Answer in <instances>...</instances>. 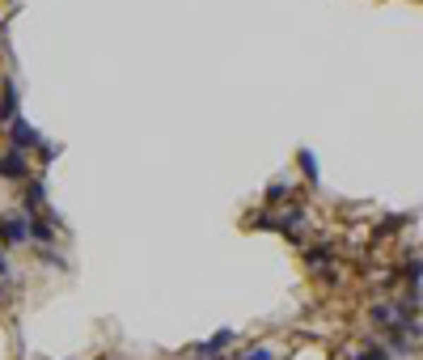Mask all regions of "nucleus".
<instances>
[{"mask_svg": "<svg viewBox=\"0 0 423 360\" xmlns=\"http://www.w3.org/2000/svg\"><path fill=\"white\" fill-rule=\"evenodd\" d=\"M21 242H30V212H4L0 216V246L13 250Z\"/></svg>", "mask_w": 423, "mask_h": 360, "instance_id": "obj_1", "label": "nucleus"}, {"mask_svg": "<svg viewBox=\"0 0 423 360\" xmlns=\"http://www.w3.org/2000/svg\"><path fill=\"white\" fill-rule=\"evenodd\" d=\"M0 178H8V182H25V178H30V157H25V149H13V144H8V153H0Z\"/></svg>", "mask_w": 423, "mask_h": 360, "instance_id": "obj_2", "label": "nucleus"}, {"mask_svg": "<svg viewBox=\"0 0 423 360\" xmlns=\"http://www.w3.org/2000/svg\"><path fill=\"white\" fill-rule=\"evenodd\" d=\"M4 127H8V144H13V149H25V153H30V149H38V144H42V136H38V132H34L21 115H13Z\"/></svg>", "mask_w": 423, "mask_h": 360, "instance_id": "obj_3", "label": "nucleus"}, {"mask_svg": "<svg viewBox=\"0 0 423 360\" xmlns=\"http://www.w3.org/2000/svg\"><path fill=\"white\" fill-rule=\"evenodd\" d=\"M55 233H59V216H30V242H38V246H51L55 242Z\"/></svg>", "mask_w": 423, "mask_h": 360, "instance_id": "obj_4", "label": "nucleus"}, {"mask_svg": "<svg viewBox=\"0 0 423 360\" xmlns=\"http://www.w3.org/2000/svg\"><path fill=\"white\" fill-rule=\"evenodd\" d=\"M42 204H47V182H42V178L25 182V195H21V212H30V216H34Z\"/></svg>", "mask_w": 423, "mask_h": 360, "instance_id": "obj_5", "label": "nucleus"}, {"mask_svg": "<svg viewBox=\"0 0 423 360\" xmlns=\"http://www.w3.org/2000/svg\"><path fill=\"white\" fill-rule=\"evenodd\" d=\"M13 115H17V81L4 76L0 81V123H8Z\"/></svg>", "mask_w": 423, "mask_h": 360, "instance_id": "obj_6", "label": "nucleus"}, {"mask_svg": "<svg viewBox=\"0 0 423 360\" xmlns=\"http://www.w3.org/2000/svg\"><path fill=\"white\" fill-rule=\"evenodd\" d=\"M233 339H237V335H233V331H216V335H212V339H208V344H199V348H195V352H199V356H216V352H225V348H229V344H233Z\"/></svg>", "mask_w": 423, "mask_h": 360, "instance_id": "obj_7", "label": "nucleus"}, {"mask_svg": "<svg viewBox=\"0 0 423 360\" xmlns=\"http://www.w3.org/2000/svg\"><path fill=\"white\" fill-rule=\"evenodd\" d=\"M305 263H309V267H330V263H335V246H309V250H305Z\"/></svg>", "mask_w": 423, "mask_h": 360, "instance_id": "obj_8", "label": "nucleus"}, {"mask_svg": "<svg viewBox=\"0 0 423 360\" xmlns=\"http://www.w3.org/2000/svg\"><path fill=\"white\" fill-rule=\"evenodd\" d=\"M297 166H301L305 182H309V187H318V161H314V153H309V149H301V153H297Z\"/></svg>", "mask_w": 423, "mask_h": 360, "instance_id": "obj_9", "label": "nucleus"}, {"mask_svg": "<svg viewBox=\"0 0 423 360\" xmlns=\"http://www.w3.org/2000/svg\"><path fill=\"white\" fill-rule=\"evenodd\" d=\"M263 199H267V204H284V199H292V187H284V182H271Z\"/></svg>", "mask_w": 423, "mask_h": 360, "instance_id": "obj_10", "label": "nucleus"}, {"mask_svg": "<svg viewBox=\"0 0 423 360\" xmlns=\"http://www.w3.org/2000/svg\"><path fill=\"white\" fill-rule=\"evenodd\" d=\"M38 259H42L47 267H55V272H68V259H64V255H55L51 246H42V255H38Z\"/></svg>", "mask_w": 423, "mask_h": 360, "instance_id": "obj_11", "label": "nucleus"}, {"mask_svg": "<svg viewBox=\"0 0 423 360\" xmlns=\"http://www.w3.org/2000/svg\"><path fill=\"white\" fill-rule=\"evenodd\" d=\"M237 360H275V352H271V348H246Z\"/></svg>", "mask_w": 423, "mask_h": 360, "instance_id": "obj_12", "label": "nucleus"}, {"mask_svg": "<svg viewBox=\"0 0 423 360\" xmlns=\"http://www.w3.org/2000/svg\"><path fill=\"white\" fill-rule=\"evenodd\" d=\"M38 153H42L38 161H42V166H51V161L59 157V144H38Z\"/></svg>", "mask_w": 423, "mask_h": 360, "instance_id": "obj_13", "label": "nucleus"}, {"mask_svg": "<svg viewBox=\"0 0 423 360\" xmlns=\"http://www.w3.org/2000/svg\"><path fill=\"white\" fill-rule=\"evenodd\" d=\"M0 280H13V263H8V255H4V246H0Z\"/></svg>", "mask_w": 423, "mask_h": 360, "instance_id": "obj_14", "label": "nucleus"}]
</instances>
